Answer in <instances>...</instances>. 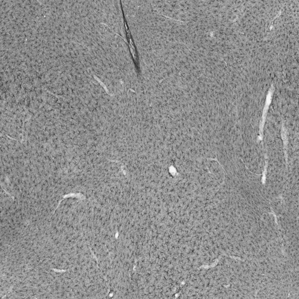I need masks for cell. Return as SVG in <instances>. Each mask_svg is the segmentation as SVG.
<instances>
[{
	"label": "cell",
	"mask_w": 299,
	"mask_h": 299,
	"mask_svg": "<svg viewBox=\"0 0 299 299\" xmlns=\"http://www.w3.org/2000/svg\"><path fill=\"white\" fill-rule=\"evenodd\" d=\"M123 12V17L124 20V29H125L126 38L127 44H128L129 51L130 52L131 55L132 56L134 64L135 65L137 72L139 74L140 73V62L138 51L136 48L135 42H134L132 34H131L130 30H129L128 25L127 24L125 17Z\"/></svg>",
	"instance_id": "1"
}]
</instances>
